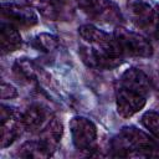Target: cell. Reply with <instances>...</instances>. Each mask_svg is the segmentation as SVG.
Instances as JSON below:
<instances>
[{"instance_id":"6da1fadb","label":"cell","mask_w":159,"mask_h":159,"mask_svg":"<svg viewBox=\"0 0 159 159\" xmlns=\"http://www.w3.org/2000/svg\"><path fill=\"white\" fill-rule=\"evenodd\" d=\"M78 34L83 40L80 56L88 67L111 70L120 65L123 52L114 36L92 25H82Z\"/></svg>"},{"instance_id":"7a4b0ae2","label":"cell","mask_w":159,"mask_h":159,"mask_svg":"<svg viewBox=\"0 0 159 159\" xmlns=\"http://www.w3.org/2000/svg\"><path fill=\"white\" fill-rule=\"evenodd\" d=\"M112 150L116 157H158L159 145L144 132L134 128L125 127L123 128L113 139H112Z\"/></svg>"},{"instance_id":"3957f363","label":"cell","mask_w":159,"mask_h":159,"mask_svg":"<svg viewBox=\"0 0 159 159\" xmlns=\"http://www.w3.org/2000/svg\"><path fill=\"white\" fill-rule=\"evenodd\" d=\"M129 16L132 22L145 34L159 36V11L148 2L135 1L129 5Z\"/></svg>"},{"instance_id":"277c9868","label":"cell","mask_w":159,"mask_h":159,"mask_svg":"<svg viewBox=\"0 0 159 159\" xmlns=\"http://www.w3.org/2000/svg\"><path fill=\"white\" fill-rule=\"evenodd\" d=\"M117 40L123 53L135 57H149L153 53V46L147 37L124 27H117L114 31Z\"/></svg>"},{"instance_id":"5b68a950","label":"cell","mask_w":159,"mask_h":159,"mask_svg":"<svg viewBox=\"0 0 159 159\" xmlns=\"http://www.w3.org/2000/svg\"><path fill=\"white\" fill-rule=\"evenodd\" d=\"M78 7L91 19L101 22H120L119 7L111 0H76Z\"/></svg>"},{"instance_id":"8992f818","label":"cell","mask_w":159,"mask_h":159,"mask_svg":"<svg viewBox=\"0 0 159 159\" xmlns=\"http://www.w3.org/2000/svg\"><path fill=\"white\" fill-rule=\"evenodd\" d=\"M70 129L77 149L91 152L96 148L97 128L92 120L84 117H73L70 122Z\"/></svg>"},{"instance_id":"52a82bcc","label":"cell","mask_w":159,"mask_h":159,"mask_svg":"<svg viewBox=\"0 0 159 159\" xmlns=\"http://www.w3.org/2000/svg\"><path fill=\"white\" fill-rule=\"evenodd\" d=\"M0 122H1V148L11 145L16 138L20 135L21 129L25 128L22 114H20L14 108L1 106L0 109Z\"/></svg>"},{"instance_id":"ba28073f","label":"cell","mask_w":159,"mask_h":159,"mask_svg":"<svg viewBox=\"0 0 159 159\" xmlns=\"http://www.w3.org/2000/svg\"><path fill=\"white\" fill-rule=\"evenodd\" d=\"M147 102V96L128 88L119 86L116 92V104H117V112L123 118H129L134 116L137 112H139Z\"/></svg>"},{"instance_id":"9c48e42d","label":"cell","mask_w":159,"mask_h":159,"mask_svg":"<svg viewBox=\"0 0 159 159\" xmlns=\"http://www.w3.org/2000/svg\"><path fill=\"white\" fill-rule=\"evenodd\" d=\"M42 16L53 21H68L75 16V9L70 0H27Z\"/></svg>"},{"instance_id":"30bf717a","label":"cell","mask_w":159,"mask_h":159,"mask_svg":"<svg viewBox=\"0 0 159 159\" xmlns=\"http://www.w3.org/2000/svg\"><path fill=\"white\" fill-rule=\"evenodd\" d=\"M1 16L5 22L16 27H31L39 21L36 12L31 7L17 4H2Z\"/></svg>"},{"instance_id":"8fae6325","label":"cell","mask_w":159,"mask_h":159,"mask_svg":"<svg viewBox=\"0 0 159 159\" xmlns=\"http://www.w3.org/2000/svg\"><path fill=\"white\" fill-rule=\"evenodd\" d=\"M119 86L135 89V91L148 96L149 91H150V87H152V81L142 70L129 68L120 76Z\"/></svg>"},{"instance_id":"7c38bea8","label":"cell","mask_w":159,"mask_h":159,"mask_svg":"<svg viewBox=\"0 0 159 159\" xmlns=\"http://www.w3.org/2000/svg\"><path fill=\"white\" fill-rule=\"evenodd\" d=\"M50 119L51 118L48 116V112L43 107L37 106V104L29 107L26 112L22 114L24 125L27 130H31V132L42 130Z\"/></svg>"},{"instance_id":"4fadbf2b","label":"cell","mask_w":159,"mask_h":159,"mask_svg":"<svg viewBox=\"0 0 159 159\" xmlns=\"http://www.w3.org/2000/svg\"><path fill=\"white\" fill-rule=\"evenodd\" d=\"M0 41H1V52L2 55L10 53L15 50H17L21 43V36L17 31V27L2 21L0 26Z\"/></svg>"},{"instance_id":"5bb4252c","label":"cell","mask_w":159,"mask_h":159,"mask_svg":"<svg viewBox=\"0 0 159 159\" xmlns=\"http://www.w3.org/2000/svg\"><path fill=\"white\" fill-rule=\"evenodd\" d=\"M62 133H63L62 123L56 117H52L47 122V124L43 127V129L41 130V142L50 150L51 154L56 149V147L58 145L61 137H62Z\"/></svg>"},{"instance_id":"9a60e30c","label":"cell","mask_w":159,"mask_h":159,"mask_svg":"<svg viewBox=\"0 0 159 159\" xmlns=\"http://www.w3.org/2000/svg\"><path fill=\"white\" fill-rule=\"evenodd\" d=\"M17 157L20 158H26V159H40V158H48L52 154L50 150L43 145L41 140L39 142H26L24 143L19 150H17Z\"/></svg>"},{"instance_id":"2e32d148","label":"cell","mask_w":159,"mask_h":159,"mask_svg":"<svg viewBox=\"0 0 159 159\" xmlns=\"http://www.w3.org/2000/svg\"><path fill=\"white\" fill-rule=\"evenodd\" d=\"M14 71L19 77H21L22 80L27 82L36 81L37 75H39V68L36 67V65L27 58L17 60L14 65Z\"/></svg>"},{"instance_id":"e0dca14e","label":"cell","mask_w":159,"mask_h":159,"mask_svg":"<svg viewBox=\"0 0 159 159\" xmlns=\"http://www.w3.org/2000/svg\"><path fill=\"white\" fill-rule=\"evenodd\" d=\"M32 46L42 52H52L58 47V39L51 34H39L32 40Z\"/></svg>"},{"instance_id":"ac0fdd59","label":"cell","mask_w":159,"mask_h":159,"mask_svg":"<svg viewBox=\"0 0 159 159\" xmlns=\"http://www.w3.org/2000/svg\"><path fill=\"white\" fill-rule=\"evenodd\" d=\"M143 125L157 138H159V113L157 112H145L142 117Z\"/></svg>"},{"instance_id":"d6986e66","label":"cell","mask_w":159,"mask_h":159,"mask_svg":"<svg viewBox=\"0 0 159 159\" xmlns=\"http://www.w3.org/2000/svg\"><path fill=\"white\" fill-rule=\"evenodd\" d=\"M16 96H17V91L15 89V87L5 82L1 83V98L2 99H11V98H15Z\"/></svg>"},{"instance_id":"ffe728a7","label":"cell","mask_w":159,"mask_h":159,"mask_svg":"<svg viewBox=\"0 0 159 159\" xmlns=\"http://www.w3.org/2000/svg\"><path fill=\"white\" fill-rule=\"evenodd\" d=\"M155 86H157V88H158V91H159V78L157 80V84H155Z\"/></svg>"}]
</instances>
